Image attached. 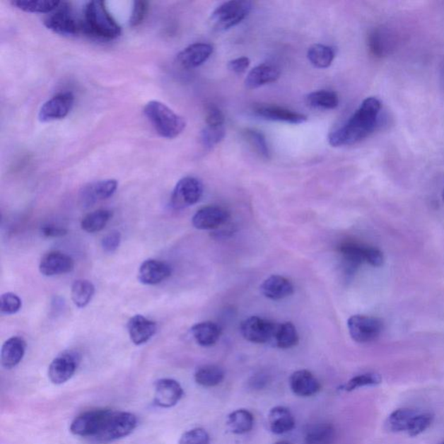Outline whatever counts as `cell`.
I'll return each mask as SVG.
<instances>
[{
	"label": "cell",
	"instance_id": "1",
	"mask_svg": "<svg viewBox=\"0 0 444 444\" xmlns=\"http://www.w3.org/2000/svg\"><path fill=\"white\" fill-rule=\"evenodd\" d=\"M381 109L380 99L366 98L346 124L329 134V144L332 147H340L366 139L376 129Z\"/></svg>",
	"mask_w": 444,
	"mask_h": 444
},
{
	"label": "cell",
	"instance_id": "2",
	"mask_svg": "<svg viewBox=\"0 0 444 444\" xmlns=\"http://www.w3.org/2000/svg\"><path fill=\"white\" fill-rule=\"evenodd\" d=\"M83 33L103 40L120 36L121 28L107 10L105 2H88L83 10Z\"/></svg>",
	"mask_w": 444,
	"mask_h": 444
},
{
	"label": "cell",
	"instance_id": "3",
	"mask_svg": "<svg viewBox=\"0 0 444 444\" xmlns=\"http://www.w3.org/2000/svg\"><path fill=\"white\" fill-rule=\"evenodd\" d=\"M136 426L137 419L132 413L108 409L97 433L89 441L95 444L117 441L132 434Z\"/></svg>",
	"mask_w": 444,
	"mask_h": 444
},
{
	"label": "cell",
	"instance_id": "4",
	"mask_svg": "<svg viewBox=\"0 0 444 444\" xmlns=\"http://www.w3.org/2000/svg\"><path fill=\"white\" fill-rule=\"evenodd\" d=\"M145 116L160 136L174 139L186 128L185 118L174 112L170 107L158 101H151L144 107Z\"/></svg>",
	"mask_w": 444,
	"mask_h": 444
},
{
	"label": "cell",
	"instance_id": "5",
	"mask_svg": "<svg viewBox=\"0 0 444 444\" xmlns=\"http://www.w3.org/2000/svg\"><path fill=\"white\" fill-rule=\"evenodd\" d=\"M252 3L243 0H231L222 4L214 11L210 18L212 26L217 30H226L239 25L248 16Z\"/></svg>",
	"mask_w": 444,
	"mask_h": 444
},
{
	"label": "cell",
	"instance_id": "6",
	"mask_svg": "<svg viewBox=\"0 0 444 444\" xmlns=\"http://www.w3.org/2000/svg\"><path fill=\"white\" fill-rule=\"evenodd\" d=\"M45 25L53 33L62 36H76L83 32V21L75 17L66 3H61L59 8L49 13L45 18Z\"/></svg>",
	"mask_w": 444,
	"mask_h": 444
},
{
	"label": "cell",
	"instance_id": "7",
	"mask_svg": "<svg viewBox=\"0 0 444 444\" xmlns=\"http://www.w3.org/2000/svg\"><path fill=\"white\" fill-rule=\"evenodd\" d=\"M347 325L351 339L359 344L374 341L384 329L382 320L366 315L351 316L347 321Z\"/></svg>",
	"mask_w": 444,
	"mask_h": 444
},
{
	"label": "cell",
	"instance_id": "8",
	"mask_svg": "<svg viewBox=\"0 0 444 444\" xmlns=\"http://www.w3.org/2000/svg\"><path fill=\"white\" fill-rule=\"evenodd\" d=\"M204 194V185L197 178L187 177L180 180L171 195V206L175 209L189 208L197 204Z\"/></svg>",
	"mask_w": 444,
	"mask_h": 444
},
{
	"label": "cell",
	"instance_id": "9",
	"mask_svg": "<svg viewBox=\"0 0 444 444\" xmlns=\"http://www.w3.org/2000/svg\"><path fill=\"white\" fill-rule=\"evenodd\" d=\"M81 362V355L76 351H65L57 356L49 365L48 376L54 385H62L70 380Z\"/></svg>",
	"mask_w": 444,
	"mask_h": 444
},
{
	"label": "cell",
	"instance_id": "10",
	"mask_svg": "<svg viewBox=\"0 0 444 444\" xmlns=\"http://www.w3.org/2000/svg\"><path fill=\"white\" fill-rule=\"evenodd\" d=\"M276 324L257 316L247 317L240 324L241 335L247 341L265 344L273 339Z\"/></svg>",
	"mask_w": 444,
	"mask_h": 444
},
{
	"label": "cell",
	"instance_id": "11",
	"mask_svg": "<svg viewBox=\"0 0 444 444\" xmlns=\"http://www.w3.org/2000/svg\"><path fill=\"white\" fill-rule=\"evenodd\" d=\"M74 105V95L71 93L57 94L42 105L38 119L48 122L63 119L71 112Z\"/></svg>",
	"mask_w": 444,
	"mask_h": 444
},
{
	"label": "cell",
	"instance_id": "12",
	"mask_svg": "<svg viewBox=\"0 0 444 444\" xmlns=\"http://www.w3.org/2000/svg\"><path fill=\"white\" fill-rule=\"evenodd\" d=\"M107 409H91L76 416L71 424L72 434L90 440L93 438L106 415Z\"/></svg>",
	"mask_w": 444,
	"mask_h": 444
},
{
	"label": "cell",
	"instance_id": "13",
	"mask_svg": "<svg viewBox=\"0 0 444 444\" xmlns=\"http://www.w3.org/2000/svg\"><path fill=\"white\" fill-rule=\"evenodd\" d=\"M74 269V259L71 256L59 251L49 252L45 255L40 263V273L47 277L71 273Z\"/></svg>",
	"mask_w": 444,
	"mask_h": 444
},
{
	"label": "cell",
	"instance_id": "14",
	"mask_svg": "<svg viewBox=\"0 0 444 444\" xmlns=\"http://www.w3.org/2000/svg\"><path fill=\"white\" fill-rule=\"evenodd\" d=\"M117 182L113 179L90 183L84 186L80 192V201L84 206H93L95 202L112 197L117 189Z\"/></svg>",
	"mask_w": 444,
	"mask_h": 444
},
{
	"label": "cell",
	"instance_id": "15",
	"mask_svg": "<svg viewBox=\"0 0 444 444\" xmlns=\"http://www.w3.org/2000/svg\"><path fill=\"white\" fill-rule=\"evenodd\" d=\"M229 213L227 210L217 206H208L198 210L192 218V223L195 228L200 230H211L227 222Z\"/></svg>",
	"mask_w": 444,
	"mask_h": 444
},
{
	"label": "cell",
	"instance_id": "16",
	"mask_svg": "<svg viewBox=\"0 0 444 444\" xmlns=\"http://www.w3.org/2000/svg\"><path fill=\"white\" fill-rule=\"evenodd\" d=\"M155 404L160 408H171L178 404L183 396V389L177 381L163 378L155 385Z\"/></svg>",
	"mask_w": 444,
	"mask_h": 444
},
{
	"label": "cell",
	"instance_id": "17",
	"mask_svg": "<svg viewBox=\"0 0 444 444\" xmlns=\"http://www.w3.org/2000/svg\"><path fill=\"white\" fill-rule=\"evenodd\" d=\"M172 269L168 263L156 259H147L141 264L139 279L144 285H158L170 276Z\"/></svg>",
	"mask_w": 444,
	"mask_h": 444
},
{
	"label": "cell",
	"instance_id": "18",
	"mask_svg": "<svg viewBox=\"0 0 444 444\" xmlns=\"http://www.w3.org/2000/svg\"><path fill=\"white\" fill-rule=\"evenodd\" d=\"M290 388L296 395L308 397L316 395L321 385L312 373L306 370L294 371L289 380Z\"/></svg>",
	"mask_w": 444,
	"mask_h": 444
},
{
	"label": "cell",
	"instance_id": "19",
	"mask_svg": "<svg viewBox=\"0 0 444 444\" xmlns=\"http://www.w3.org/2000/svg\"><path fill=\"white\" fill-rule=\"evenodd\" d=\"M214 49L211 45L197 43L189 45L177 55V60L182 67L194 69L201 66L210 56Z\"/></svg>",
	"mask_w": 444,
	"mask_h": 444
},
{
	"label": "cell",
	"instance_id": "20",
	"mask_svg": "<svg viewBox=\"0 0 444 444\" xmlns=\"http://www.w3.org/2000/svg\"><path fill=\"white\" fill-rule=\"evenodd\" d=\"M156 330L158 325L143 315L132 317L128 323L130 339L136 346L147 343L156 334Z\"/></svg>",
	"mask_w": 444,
	"mask_h": 444
},
{
	"label": "cell",
	"instance_id": "21",
	"mask_svg": "<svg viewBox=\"0 0 444 444\" xmlns=\"http://www.w3.org/2000/svg\"><path fill=\"white\" fill-rule=\"evenodd\" d=\"M255 113L264 119L276 122H284L287 124H300L308 120L303 114L296 111L273 105L259 106L255 109Z\"/></svg>",
	"mask_w": 444,
	"mask_h": 444
},
{
	"label": "cell",
	"instance_id": "22",
	"mask_svg": "<svg viewBox=\"0 0 444 444\" xmlns=\"http://www.w3.org/2000/svg\"><path fill=\"white\" fill-rule=\"evenodd\" d=\"M260 290L269 300H281L292 296L294 287L288 279L279 275H273L262 283Z\"/></svg>",
	"mask_w": 444,
	"mask_h": 444
},
{
	"label": "cell",
	"instance_id": "23",
	"mask_svg": "<svg viewBox=\"0 0 444 444\" xmlns=\"http://www.w3.org/2000/svg\"><path fill=\"white\" fill-rule=\"evenodd\" d=\"M279 76L281 72L277 67L269 64H263L250 71L245 80V84L247 89H257L266 84L277 81Z\"/></svg>",
	"mask_w": 444,
	"mask_h": 444
},
{
	"label": "cell",
	"instance_id": "24",
	"mask_svg": "<svg viewBox=\"0 0 444 444\" xmlns=\"http://www.w3.org/2000/svg\"><path fill=\"white\" fill-rule=\"evenodd\" d=\"M25 349L26 343L19 337H13L6 340L1 350V363L4 368L13 369L17 366L24 358Z\"/></svg>",
	"mask_w": 444,
	"mask_h": 444
},
{
	"label": "cell",
	"instance_id": "25",
	"mask_svg": "<svg viewBox=\"0 0 444 444\" xmlns=\"http://www.w3.org/2000/svg\"><path fill=\"white\" fill-rule=\"evenodd\" d=\"M267 423L271 432L282 435L293 430L296 426V419L288 409L277 407L271 409L267 416Z\"/></svg>",
	"mask_w": 444,
	"mask_h": 444
},
{
	"label": "cell",
	"instance_id": "26",
	"mask_svg": "<svg viewBox=\"0 0 444 444\" xmlns=\"http://www.w3.org/2000/svg\"><path fill=\"white\" fill-rule=\"evenodd\" d=\"M194 339L201 346L209 347L216 344L221 337V327L211 321L198 323L191 328Z\"/></svg>",
	"mask_w": 444,
	"mask_h": 444
},
{
	"label": "cell",
	"instance_id": "27",
	"mask_svg": "<svg viewBox=\"0 0 444 444\" xmlns=\"http://www.w3.org/2000/svg\"><path fill=\"white\" fill-rule=\"evenodd\" d=\"M366 247L354 243H344L339 248L341 254L344 269L347 274L355 273L358 267L365 262Z\"/></svg>",
	"mask_w": 444,
	"mask_h": 444
},
{
	"label": "cell",
	"instance_id": "28",
	"mask_svg": "<svg viewBox=\"0 0 444 444\" xmlns=\"http://www.w3.org/2000/svg\"><path fill=\"white\" fill-rule=\"evenodd\" d=\"M228 430L235 435L248 433L255 426V417L247 409H236L229 414L227 421Z\"/></svg>",
	"mask_w": 444,
	"mask_h": 444
},
{
	"label": "cell",
	"instance_id": "29",
	"mask_svg": "<svg viewBox=\"0 0 444 444\" xmlns=\"http://www.w3.org/2000/svg\"><path fill=\"white\" fill-rule=\"evenodd\" d=\"M225 373L221 367L216 365H205L195 370L194 380L202 387L210 388L220 385L223 381Z\"/></svg>",
	"mask_w": 444,
	"mask_h": 444
},
{
	"label": "cell",
	"instance_id": "30",
	"mask_svg": "<svg viewBox=\"0 0 444 444\" xmlns=\"http://www.w3.org/2000/svg\"><path fill=\"white\" fill-rule=\"evenodd\" d=\"M419 411L412 409H398L390 414L386 420L385 427L390 432L393 433H401L407 432L413 417Z\"/></svg>",
	"mask_w": 444,
	"mask_h": 444
},
{
	"label": "cell",
	"instance_id": "31",
	"mask_svg": "<svg viewBox=\"0 0 444 444\" xmlns=\"http://www.w3.org/2000/svg\"><path fill=\"white\" fill-rule=\"evenodd\" d=\"M335 428L330 423H316L305 432V444H332L335 440Z\"/></svg>",
	"mask_w": 444,
	"mask_h": 444
},
{
	"label": "cell",
	"instance_id": "32",
	"mask_svg": "<svg viewBox=\"0 0 444 444\" xmlns=\"http://www.w3.org/2000/svg\"><path fill=\"white\" fill-rule=\"evenodd\" d=\"M273 339L275 346L281 349H290L297 346L298 334L296 327L291 322L276 324Z\"/></svg>",
	"mask_w": 444,
	"mask_h": 444
},
{
	"label": "cell",
	"instance_id": "33",
	"mask_svg": "<svg viewBox=\"0 0 444 444\" xmlns=\"http://www.w3.org/2000/svg\"><path fill=\"white\" fill-rule=\"evenodd\" d=\"M60 1L55 0H14L13 6L18 9L33 13H51L59 8Z\"/></svg>",
	"mask_w": 444,
	"mask_h": 444
},
{
	"label": "cell",
	"instance_id": "34",
	"mask_svg": "<svg viewBox=\"0 0 444 444\" xmlns=\"http://www.w3.org/2000/svg\"><path fill=\"white\" fill-rule=\"evenodd\" d=\"M95 286L86 279H78L71 286V298L74 304L79 308H86L93 300Z\"/></svg>",
	"mask_w": 444,
	"mask_h": 444
},
{
	"label": "cell",
	"instance_id": "35",
	"mask_svg": "<svg viewBox=\"0 0 444 444\" xmlns=\"http://www.w3.org/2000/svg\"><path fill=\"white\" fill-rule=\"evenodd\" d=\"M306 103L313 108L333 110L339 105L338 94L332 90H317L305 98Z\"/></svg>",
	"mask_w": 444,
	"mask_h": 444
},
{
	"label": "cell",
	"instance_id": "36",
	"mask_svg": "<svg viewBox=\"0 0 444 444\" xmlns=\"http://www.w3.org/2000/svg\"><path fill=\"white\" fill-rule=\"evenodd\" d=\"M308 57L313 66L325 69L330 66L334 60L335 52L327 45L317 44L309 48Z\"/></svg>",
	"mask_w": 444,
	"mask_h": 444
},
{
	"label": "cell",
	"instance_id": "37",
	"mask_svg": "<svg viewBox=\"0 0 444 444\" xmlns=\"http://www.w3.org/2000/svg\"><path fill=\"white\" fill-rule=\"evenodd\" d=\"M112 217V212L110 210L99 209L97 211L88 214L81 222L83 230L87 233H97L103 230Z\"/></svg>",
	"mask_w": 444,
	"mask_h": 444
},
{
	"label": "cell",
	"instance_id": "38",
	"mask_svg": "<svg viewBox=\"0 0 444 444\" xmlns=\"http://www.w3.org/2000/svg\"><path fill=\"white\" fill-rule=\"evenodd\" d=\"M381 382L382 377L380 374L365 373L351 378L346 385L342 386L341 390L344 392H351L359 388L367 387V386H377Z\"/></svg>",
	"mask_w": 444,
	"mask_h": 444
},
{
	"label": "cell",
	"instance_id": "39",
	"mask_svg": "<svg viewBox=\"0 0 444 444\" xmlns=\"http://www.w3.org/2000/svg\"><path fill=\"white\" fill-rule=\"evenodd\" d=\"M433 420L434 416L431 413L419 411L413 417L407 433L411 438H415V436L423 433L431 426Z\"/></svg>",
	"mask_w": 444,
	"mask_h": 444
},
{
	"label": "cell",
	"instance_id": "40",
	"mask_svg": "<svg viewBox=\"0 0 444 444\" xmlns=\"http://www.w3.org/2000/svg\"><path fill=\"white\" fill-rule=\"evenodd\" d=\"M385 34L380 30H373L368 38V45L371 53L375 57H384L389 51V42Z\"/></svg>",
	"mask_w": 444,
	"mask_h": 444
},
{
	"label": "cell",
	"instance_id": "41",
	"mask_svg": "<svg viewBox=\"0 0 444 444\" xmlns=\"http://www.w3.org/2000/svg\"><path fill=\"white\" fill-rule=\"evenodd\" d=\"M226 135L224 126L212 127L206 125L201 134V141L205 148H211L224 139Z\"/></svg>",
	"mask_w": 444,
	"mask_h": 444
},
{
	"label": "cell",
	"instance_id": "42",
	"mask_svg": "<svg viewBox=\"0 0 444 444\" xmlns=\"http://www.w3.org/2000/svg\"><path fill=\"white\" fill-rule=\"evenodd\" d=\"M246 139L251 144L252 146L256 149L262 158L269 159L270 156L269 148L267 146L265 136L262 133L256 132L255 129H247L245 132Z\"/></svg>",
	"mask_w": 444,
	"mask_h": 444
},
{
	"label": "cell",
	"instance_id": "43",
	"mask_svg": "<svg viewBox=\"0 0 444 444\" xmlns=\"http://www.w3.org/2000/svg\"><path fill=\"white\" fill-rule=\"evenodd\" d=\"M22 308V301L16 294L6 293L0 298V312L2 315H11Z\"/></svg>",
	"mask_w": 444,
	"mask_h": 444
},
{
	"label": "cell",
	"instance_id": "44",
	"mask_svg": "<svg viewBox=\"0 0 444 444\" xmlns=\"http://www.w3.org/2000/svg\"><path fill=\"white\" fill-rule=\"evenodd\" d=\"M209 435L204 428H195L185 432L180 438L179 444H209Z\"/></svg>",
	"mask_w": 444,
	"mask_h": 444
},
{
	"label": "cell",
	"instance_id": "45",
	"mask_svg": "<svg viewBox=\"0 0 444 444\" xmlns=\"http://www.w3.org/2000/svg\"><path fill=\"white\" fill-rule=\"evenodd\" d=\"M148 3L145 1H135L133 4L132 15H130L129 25L132 28L139 25L144 22L148 13Z\"/></svg>",
	"mask_w": 444,
	"mask_h": 444
},
{
	"label": "cell",
	"instance_id": "46",
	"mask_svg": "<svg viewBox=\"0 0 444 444\" xmlns=\"http://www.w3.org/2000/svg\"><path fill=\"white\" fill-rule=\"evenodd\" d=\"M225 117L223 113L218 107L210 105L206 109V124L212 127H221L224 126Z\"/></svg>",
	"mask_w": 444,
	"mask_h": 444
},
{
	"label": "cell",
	"instance_id": "47",
	"mask_svg": "<svg viewBox=\"0 0 444 444\" xmlns=\"http://www.w3.org/2000/svg\"><path fill=\"white\" fill-rule=\"evenodd\" d=\"M121 233L117 231H112L103 237L102 247L103 250L108 252L116 251L121 243Z\"/></svg>",
	"mask_w": 444,
	"mask_h": 444
},
{
	"label": "cell",
	"instance_id": "48",
	"mask_svg": "<svg viewBox=\"0 0 444 444\" xmlns=\"http://www.w3.org/2000/svg\"><path fill=\"white\" fill-rule=\"evenodd\" d=\"M365 262L375 267H380L384 265L385 257L380 250L375 247H366Z\"/></svg>",
	"mask_w": 444,
	"mask_h": 444
},
{
	"label": "cell",
	"instance_id": "49",
	"mask_svg": "<svg viewBox=\"0 0 444 444\" xmlns=\"http://www.w3.org/2000/svg\"><path fill=\"white\" fill-rule=\"evenodd\" d=\"M250 65V59L247 57H243L230 61L228 64V69L236 74H241L247 70Z\"/></svg>",
	"mask_w": 444,
	"mask_h": 444
},
{
	"label": "cell",
	"instance_id": "50",
	"mask_svg": "<svg viewBox=\"0 0 444 444\" xmlns=\"http://www.w3.org/2000/svg\"><path fill=\"white\" fill-rule=\"evenodd\" d=\"M42 233L45 236L51 237V238H57L67 235L66 229L56 227V226L47 225L41 229Z\"/></svg>",
	"mask_w": 444,
	"mask_h": 444
},
{
	"label": "cell",
	"instance_id": "51",
	"mask_svg": "<svg viewBox=\"0 0 444 444\" xmlns=\"http://www.w3.org/2000/svg\"><path fill=\"white\" fill-rule=\"evenodd\" d=\"M274 444H290V443H286V442H283V441H282V442H277V443H275Z\"/></svg>",
	"mask_w": 444,
	"mask_h": 444
},
{
	"label": "cell",
	"instance_id": "52",
	"mask_svg": "<svg viewBox=\"0 0 444 444\" xmlns=\"http://www.w3.org/2000/svg\"><path fill=\"white\" fill-rule=\"evenodd\" d=\"M443 200H444V189H443Z\"/></svg>",
	"mask_w": 444,
	"mask_h": 444
},
{
	"label": "cell",
	"instance_id": "53",
	"mask_svg": "<svg viewBox=\"0 0 444 444\" xmlns=\"http://www.w3.org/2000/svg\"><path fill=\"white\" fill-rule=\"evenodd\" d=\"M440 444H444V441H443V442H442V443H440Z\"/></svg>",
	"mask_w": 444,
	"mask_h": 444
}]
</instances>
